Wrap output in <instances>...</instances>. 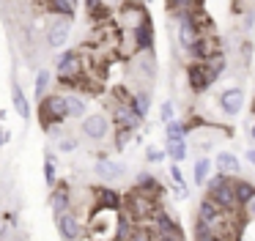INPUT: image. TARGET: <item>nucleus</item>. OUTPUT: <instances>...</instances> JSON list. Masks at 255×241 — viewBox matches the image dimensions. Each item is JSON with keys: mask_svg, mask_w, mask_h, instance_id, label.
I'll list each match as a JSON object with an SVG mask.
<instances>
[{"mask_svg": "<svg viewBox=\"0 0 255 241\" xmlns=\"http://www.w3.org/2000/svg\"><path fill=\"white\" fill-rule=\"evenodd\" d=\"M247 159H250V162L255 164V151H247Z\"/></svg>", "mask_w": 255, "mask_h": 241, "instance_id": "38", "label": "nucleus"}, {"mask_svg": "<svg viewBox=\"0 0 255 241\" xmlns=\"http://www.w3.org/2000/svg\"><path fill=\"white\" fill-rule=\"evenodd\" d=\"M94 173L99 175V178H105V181H116V178H121V175L127 173V164L113 162V159H96Z\"/></svg>", "mask_w": 255, "mask_h": 241, "instance_id": "17", "label": "nucleus"}, {"mask_svg": "<svg viewBox=\"0 0 255 241\" xmlns=\"http://www.w3.org/2000/svg\"><path fill=\"white\" fill-rule=\"evenodd\" d=\"M8 140H11V129H3V126H0V148L6 145Z\"/></svg>", "mask_w": 255, "mask_h": 241, "instance_id": "36", "label": "nucleus"}, {"mask_svg": "<svg viewBox=\"0 0 255 241\" xmlns=\"http://www.w3.org/2000/svg\"><path fill=\"white\" fill-rule=\"evenodd\" d=\"M247 208H250V214H253V219H255V197H253V200L247 203Z\"/></svg>", "mask_w": 255, "mask_h": 241, "instance_id": "37", "label": "nucleus"}, {"mask_svg": "<svg viewBox=\"0 0 255 241\" xmlns=\"http://www.w3.org/2000/svg\"><path fill=\"white\" fill-rule=\"evenodd\" d=\"M244 107V91L242 88H225V91L220 93V110L225 115H239Z\"/></svg>", "mask_w": 255, "mask_h": 241, "instance_id": "13", "label": "nucleus"}, {"mask_svg": "<svg viewBox=\"0 0 255 241\" xmlns=\"http://www.w3.org/2000/svg\"><path fill=\"white\" fill-rule=\"evenodd\" d=\"M151 230H154L156 239H184L181 236V225L176 222V217H170L167 211H156L154 217H151Z\"/></svg>", "mask_w": 255, "mask_h": 241, "instance_id": "7", "label": "nucleus"}, {"mask_svg": "<svg viewBox=\"0 0 255 241\" xmlns=\"http://www.w3.org/2000/svg\"><path fill=\"white\" fill-rule=\"evenodd\" d=\"M156 241H184V239H156Z\"/></svg>", "mask_w": 255, "mask_h": 241, "instance_id": "40", "label": "nucleus"}, {"mask_svg": "<svg viewBox=\"0 0 255 241\" xmlns=\"http://www.w3.org/2000/svg\"><path fill=\"white\" fill-rule=\"evenodd\" d=\"M192 11H195V5L187 11V14L176 16V38H178V47H181L184 52H189V47L195 44V38L200 36V27H198V22H195Z\"/></svg>", "mask_w": 255, "mask_h": 241, "instance_id": "6", "label": "nucleus"}, {"mask_svg": "<svg viewBox=\"0 0 255 241\" xmlns=\"http://www.w3.org/2000/svg\"><path fill=\"white\" fill-rule=\"evenodd\" d=\"M173 115H176V104H173L170 99H165V102H162V107H159V120H162V123H170Z\"/></svg>", "mask_w": 255, "mask_h": 241, "instance_id": "32", "label": "nucleus"}, {"mask_svg": "<svg viewBox=\"0 0 255 241\" xmlns=\"http://www.w3.org/2000/svg\"><path fill=\"white\" fill-rule=\"evenodd\" d=\"M80 131H83V137L91 140V142H105L107 137H110V131H113V120H110L107 113H91V115L83 118Z\"/></svg>", "mask_w": 255, "mask_h": 241, "instance_id": "3", "label": "nucleus"}, {"mask_svg": "<svg viewBox=\"0 0 255 241\" xmlns=\"http://www.w3.org/2000/svg\"><path fill=\"white\" fill-rule=\"evenodd\" d=\"M134 52H154V25L151 19H143L137 27H132Z\"/></svg>", "mask_w": 255, "mask_h": 241, "instance_id": "11", "label": "nucleus"}, {"mask_svg": "<svg viewBox=\"0 0 255 241\" xmlns=\"http://www.w3.org/2000/svg\"><path fill=\"white\" fill-rule=\"evenodd\" d=\"M44 8L50 16H61V19L74 22V16H77V5L72 0H50V3H44Z\"/></svg>", "mask_w": 255, "mask_h": 241, "instance_id": "20", "label": "nucleus"}, {"mask_svg": "<svg viewBox=\"0 0 255 241\" xmlns=\"http://www.w3.org/2000/svg\"><path fill=\"white\" fill-rule=\"evenodd\" d=\"M187 82H189V91H192L195 96L209 91L211 80H209V74H206V66L203 63H189L187 66Z\"/></svg>", "mask_w": 255, "mask_h": 241, "instance_id": "12", "label": "nucleus"}, {"mask_svg": "<svg viewBox=\"0 0 255 241\" xmlns=\"http://www.w3.org/2000/svg\"><path fill=\"white\" fill-rule=\"evenodd\" d=\"M217 173L228 175V178H239L242 175V162H239L236 153H231V151L217 153Z\"/></svg>", "mask_w": 255, "mask_h": 241, "instance_id": "16", "label": "nucleus"}, {"mask_svg": "<svg viewBox=\"0 0 255 241\" xmlns=\"http://www.w3.org/2000/svg\"><path fill=\"white\" fill-rule=\"evenodd\" d=\"M162 151H165V159H170L173 164H181L184 159H187L189 148H187V142H167Z\"/></svg>", "mask_w": 255, "mask_h": 241, "instance_id": "28", "label": "nucleus"}, {"mask_svg": "<svg viewBox=\"0 0 255 241\" xmlns=\"http://www.w3.org/2000/svg\"><path fill=\"white\" fill-rule=\"evenodd\" d=\"M50 208H52V214H55V217H61V214H66V211H74V206H72V189H69L66 181H58V184L50 189Z\"/></svg>", "mask_w": 255, "mask_h": 241, "instance_id": "8", "label": "nucleus"}, {"mask_svg": "<svg viewBox=\"0 0 255 241\" xmlns=\"http://www.w3.org/2000/svg\"><path fill=\"white\" fill-rule=\"evenodd\" d=\"M58 148H61L63 153H72V151H77V148H80V140L74 134H63L61 140H58Z\"/></svg>", "mask_w": 255, "mask_h": 241, "instance_id": "31", "label": "nucleus"}, {"mask_svg": "<svg viewBox=\"0 0 255 241\" xmlns=\"http://www.w3.org/2000/svg\"><path fill=\"white\" fill-rule=\"evenodd\" d=\"M145 162H151V164H159V162H165V151H162V148H156V145L145 148Z\"/></svg>", "mask_w": 255, "mask_h": 241, "instance_id": "33", "label": "nucleus"}, {"mask_svg": "<svg viewBox=\"0 0 255 241\" xmlns=\"http://www.w3.org/2000/svg\"><path fill=\"white\" fill-rule=\"evenodd\" d=\"M94 203L102 211H116L118 214L124 208V195H118L110 186H94Z\"/></svg>", "mask_w": 255, "mask_h": 241, "instance_id": "10", "label": "nucleus"}, {"mask_svg": "<svg viewBox=\"0 0 255 241\" xmlns=\"http://www.w3.org/2000/svg\"><path fill=\"white\" fill-rule=\"evenodd\" d=\"M11 104H14V110H17L19 118H22V120H30V102H28V96H25L22 85H19L17 80L11 82Z\"/></svg>", "mask_w": 255, "mask_h": 241, "instance_id": "21", "label": "nucleus"}, {"mask_svg": "<svg viewBox=\"0 0 255 241\" xmlns=\"http://www.w3.org/2000/svg\"><path fill=\"white\" fill-rule=\"evenodd\" d=\"M134 137V131H129V129H116V148L118 151H124L127 148V142Z\"/></svg>", "mask_w": 255, "mask_h": 241, "instance_id": "34", "label": "nucleus"}, {"mask_svg": "<svg viewBox=\"0 0 255 241\" xmlns=\"http://www.w3.org/2000/svg\"><path fill=\"white\" fill-rule=\"evenodd\" d=\"M6 230H8L6 225H0V239H3V236H6Z\"/></svg>", "mask_w": 255, "mask_h": 241, "instance_id": "39", "label": "nucleus"}, {"mask_svg": "<svg viewBox=\"0 0 255 241\" xmlns=\"http://www.w3.org/2000/svg\"><path fill=\"white\" fill-rule=\"evenodd\" d=\"M39 113H41V123H44V129H55V126H61L63 120H69L66 96H63L61 91L47 93V96L39 102Z\"/></svg>", "mask_w": 255, "mask_h": 241, "instance_id": "2", "label": "nucleus"}, {"mask_svg": "<svg viewBox=\"0 0 255 241\" xmlns=\"http://www.w3.org/2000/svg\"><path fill=\"white\" fill-rule=\"evenodd\" d=\"M58 233H61L63 241H80L83 239V225H80V217L74 211H66L61 217H55Z\"/></svg>", "mask_w": 255, "mask_h": 241, "instance_id": "9", "label": "nucleus"}, {"mask_svg": "<svg viewBox=\"0 0 255 241\" xmlns=\"http://www.w3.org/2000/svg\"><path fill=\"white\" fill-rule=\"evenodd\" d=\"M127 107L132 110L140 120H145V115H148V110H151V91L148 88H137V91L132 93V99H129Z\"/></svg>", "mask_w": 255, "mask_h": 241, "instance_id": "18", "label": "nucleus"}, {"mask_svg": "<svg viewBox=\"0 0 255 241\" xmlns=\"http://www.w3.org/2000/svg\"><path fill=\"white\" fill-rule=\"evenodd\" d=\"M222 52V41L217 36H198L195 38V44L189 47V58H192V63H209L211 58H217V55Z\"/></svg>", "mask_w": 255, "mask_h": 241, "instance_id": "5", "label": "nucleus"}, {"mask_svg": "<svg viewBox=\"0 0 255 241\" xmlns=\"http://www.w3.org/2000/svg\"><path fill=\"white\" fill-rule=\"evenodd\" d=\"M66 96V115L69 118H80L83 120L85 115V110H88V99L83 96V93H63Z\"/></svg>", "mask_w": 255, "mask_h": 241, "instance_id": "22", "label": "nucleus"}, {"mask_svg": "<svg viewBox=\"0 0 255 241\" xmlns=\"http://www.w3.org/2000/svg\"><path fill=\"white\" fill-rule=\"evenodd\" d=\"M127 241H156V236H154V230H151L148 225H134Z\"/></svg>", "mask_w": 255, "mask_h": 241, "instance_id": "30", "label": "nucleus"}, {"mask_svg": "<svg viewBox=\"0 0 255 241\" xmlns=\"http://www.w3.org/2000/svg\"><path fill=\"white\" fill-rule=\"evenodd\" d=\"M72 19H61V16H50L44 27V44L47 49H63L72 38Z\"/></svg>", "mask_w": 255, "mask_h": 241, "instance_id": "4", "label": "nucleus"}, {"mask_svg": "<svg viewBox=\"0 0 255 241\" xmlns=\"http://www.w3.org/2000/svg\"><path fill=\"white\" fill-rule=\"evenodd\" d=\"M47 156H44V184H47V189H52V186L58 184V170H55V153L47 148Z\"/></svg>", "mask_w": 255, "mask_h": 241, "instance_id": "29", "label": "nucleus"}, {"mask_svg": "<svg viewBox=\"0 0 255 241\" xmlns=\"http://www.w3.org/2000/svg\"><path fill=\"white\" fill-rule=\"evenodd\" d=\"M134 192H140V195H148V197H159L165 189H162V184L156 181L154 173L143 170V173L134 175Z\"/></svg>", "mask_w": 255, "mask_h": 241, "instance_id": "14", "label": "nucleus"}, {"mask_svg": "<svg viewBox=\"0 0 255 241\" xmlns=\"http://www.w3.org/2000/svg\"><path fill=\"white\" fill-rule=\"evenodd\" d=\"M203 186H206V200H209L211 206H217L222 214L231 217V214L239 208L236 192H233V178L217 173V175H209V181H206Z\"/></svg>", "mask_w": 255, "mask_h": 241, "instance_id": "1", "label": "nucleus"}, {"mask_svg": "<svg viewBox=\"0 0 255 241\" xmlns=\"http://www.w3.org/2000/svg\"><path fill=\"white\" fill-rule=\"evenodd\" d=\"M203 66H206V74H209L211 85H214V82L220 80L222 74H225V66H228V58H225V55L220 52V55H217V58H211L209 63H203Z\"/></svg>", "mask_w": 255, "mask_h": 241, "instance_id": "26", "label": "nucleus"}, {"mask_svg": "<svg viewBox=\"0 0 255 241\" xmlns=\"http://www.w3.org/2000/svg\"><path fill=\"white\" fill-rule=\"evenodd\" d=\"M195 241H228V239H222V236H214V233H200V236H195Z\"/></svg>", "mask_w": 255, "mask_h": 241, "instance_id": "35", "label": "nucleus"}, {"mask_svg": "<svg viewBox=\"0 0 255 241\" xmlns=\"http://www.w3.org/2000/svg\"><path fill=\"white\" fill-rule=\"evenodd\" d=\"M250 137H253V140H255V123H253V129H250Z\"/></svg>", "mask_w": 255, "mask_h": 241, "instance_id": "41", "label": "nucleus"}, {"mask_svg": "<svg viewBox=\"0 0 255 241\" xmlns=\"http://www.w3.org/2000/svg\"><path fill=\"white\" fill-rule=\"evenodd\" d=\"M134 74L140 77V80H154V74H156V58H154V52H137V60H134Z\"/></svg>", "mask_w": 255, "mask_h": 241, "instance_id": "19", "label": "nucleus"}, {"mask_svg": "<svg viewBox=\"0 0 255 241\" xmlns=\"http://www.w3.org/2000/svg\"><path fill=\"white\" fill-rule=\"evenodd\" d=\"M253 115H255V102H253Z\"/></svg>", "mask_w": 255, "mask_h": 241, "instance_id": "42", "label": "nucleus"}, {"mask_svg": "<svg viewBox=\"0 0 255 241\" xmlns=\"http://www.w3.org/2000/svg\"><path fill=\"white\" fill-rule=\"evenodd\" d=\"M187 126H184V120H176L173 118L170 123H165V137H167V142H184L187 140Z\"/></svg>", "mask_w": 255, "mask_h": 241, "instance_id": "27", "label": "nucleus"}, {"mask_svg": "<svg viewBox=\"0 0 255 241\" xmlns=\"http://www.w3.org/2000/svg\"><path fill=\"white\" fill-rule=\"evenodd\" d=\"M50 85H52V74H50L47 69H39V71H36V85H33L36 102H41V99L50 93Z\"/></svg>", "mask_w": 255, "mask_h": 241, "instance_id": "24", "label": "nucleus"}, {"mask_svg": "<svg viewBox=\"0 0 255 241\" xmlns=\"http://www.w3.org/2000/svg\"><path fill=\"white\" fill-rule=\"evenodd\" d=\"M113 120H116V129H129V131H134L143 120L137 118V115L132 113V110L127 107V104H113Z\"/></svg>", "mask_w": 255, "mask_h": 241, "instance_id": "15", "label": "nucleus"}, {"mask_svg": "<svg viewBox=\"0 0 255 241\" xmlns=\"http://www.w3.org/2000/svg\"><path fill=\"white\" fill-rule=\"evenodd\" d=\"M233 192H236V203H239V208L247 206V203L255 197V186L250 184V181H244V178H233Z\"/></svg>", "mask_w": 255, "mask_h": 241, "instance_id": "23", "label": "nucleus"}, {"mask_svg": "<svg viewBox=\"0 0 255 241\" xmlns=\"http://www.w3.org/2000/svg\"><path fill=\"white\" fill-rule=\"evenodd\" d=\"M209 173H211V159H209V156L195 159V167H192V181H195V186H203L206 181H209Z\"/></svg>", "mask_w": 255, "mask_h": 241, "instance_id": "25", "label": "nucleus"}]
</instances>
